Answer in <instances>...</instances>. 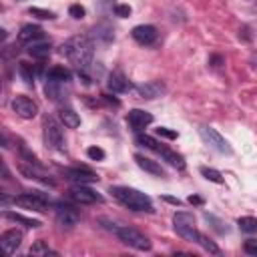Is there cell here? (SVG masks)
Here are the masks:
<instances>
[{"mask_svg": "<svg viewBox=\"0 0 257 257\" xmlns=\"http://www.w3.org/2000/svg\"><path fill=\"white\" fill-rule=\"evenodd\" d=\"M243 249H245V253H249V255H257V239H247V241L243 243Z\"/></svg>", "mask_w": 257, "mask_h": 257, "instance_id": "836d02e7", "label": "cell"}, {"mask_svg": "<svg viewBox=\"0 0 257 257\" xmlns=\"http://www.w3.org/2000/svg\"><path fill=\"white\" fill-rule=\"evenodd\" d=\"M28 12H30L32 16H36V18H40V20H52V18H54V12L44 10V8H36V6H32Z\"/></svg>", "mask_w": 257, "mask_h": 257, "instance_id": "f1b7e54d", "label": "cell"}, {"mask_svg": "<svg viewBox=\"0 0 257 257\" xmlns=\"http://www.w3.org/2000/svg\"><path fill=\"white\" fill-rule=\"evenodd\" d=\"M80 215L76 209L68 207V205H58L56 207V221L62 225V227H74L78 223Z\"/></svg>", "mask_w": 257, "mask_h": 257, "instance_id": "5bb4252c", "label": "cell"}, {"mask_svg": "<svg viewBox=\"0 0 257 257\" xmlns=\"http://www.w3.org/2000/svg\"><path fill=\"white\" fill-rule=\"evenodd\" d=\"M2 247H4V251L8 253V255H12L18 247H20V243H22V231H18V229H8V231H4L2 233Z\"/></svg>", "mask_w": 257, "mask_h": 257, "instance_id": "9a60e30c", "label": "cell"}, {"mask_svg": "<svg viewBox=\"0 0 257 257\" xmlns=\"http://www.w3.org/2000/svg\"><path fill=\"white\" fill-rule=\"evenodd\" d=\"M126 122H128V126H131L133 131L141 133L145 126H149V124L153 122V114L147 112V110H141V108H133V110H128V114H126Z\"/></svg>", "mask_w": 257, "mask_h": 257, "instance_id": "8fae6325", "label": "cell"}, {"mask_svg": "<svg viewBox=\"0 0 257 257\" xmlns=\"http://www.w3.org/2000/svg\"><path fill=\"white\" fill-rule=\"evenodd\" d=\"M110 193L118 203H122L124 207L133 209V211H147V213L155 211L151 199L133 187H110Z\"/></svg>", "mask_w": 257, "mask_h": 257, "instance_id": "7a4b0ae2", "label": "cell"}, {"mask_svg": "<svg viewBox=\"0 0 257 257\" xmlns=\"http://www.w3.org/2000/svg\"><path fill=\"white\" fill-rule=\"evenodd\" d=\"M114 14L120 18H126V16H131V6L128 4H114Z\"/></svg>", "mask_w": 257, "mask_h": 257, "instance_id": "d6a6232c", "label": "cell"}, {"mask_svg": "<svg viewBox=\"0 0 257 257\" xmlns=\"http://www.w3.org/2000/svg\"><path fill=\"white\" fill-rule=\"evenodd\" d=\"M189 203H191V205H203V199L197 197V195H191V197H189Z\"/></svg>", "mask_w": 257, "mask_h": 257, "instance_id": "f35d334b", "label": "cell"}, {"mask_svg": "<svg viewBox=\"0 0 257 257\" xmlns=\"http://www.w3.org/2000/svg\"><path fill=\"white\" fill-rule=\"evenodd\" d=\"M42 38H44V30H42L40 26H36V24H24V26L20 28V32H18V40H20V42L32 44V42H38V40H42Z\"/></svg>", "mask_w": 257, "mask_h": 257, "instance_id": "e0dca14e", "label": "cell"}, {"mask_svg": "<svg viewBox=\"0 0 257 257\" xmlns=\"http://www.w3.org/2000/svg\"><path fill=\"white\" fill-rule=\"evenodd\" d=\"M60 173H62V177L66 181H72L74 185H88V183L98 181V177L92 171L84 169V167H80V169L78 167H74V169H60Z\"/></svg>", "mask_w": 257, "mask_h": 257, "instance_id": "30bf717a", "label": "cell"}, {"mask_svg": "<svg viewBox=\"0 0 257 257\" xmlns=\"http://www.w3.org/2000/svg\"><path fill=\"white\" fill-rule=\"evenodd\" d=\"M18 74L24 78V82H26L28 86L34 84V68H32V64H28V62H18Z\"/></svg>", "mask_w": 257, "mask_h": 257, "instance_id": "d4e9b609", "label": "cell"}, {"mask_svg": "<svg viewBox=\"0 0 257 257\" xmlns=\"http://www.w3.org/2000/svg\"><path fill=\"white\" fill-rule=\"evenodd\" d=\"M28 54L32 58H38V60H44L48 54H50V42H32L28 46Z\"/></svg>", "mask_w": 257, "mask_h": 257, "instance_id": "7402d4cb", "label": "cell"}, {"mask_svg": "<svg viewBox=\"0 0 257 257\" xmlns=\"http://www.w3.org/2000/svg\"><path fill=\"white\" fill-rule=\"evenodd\" d=\"M112 233H114L124 245L133 247V249H137V251H149V249H151V241H149L141 231H137V229H133V227H116Z\"/></svg>", "mask_w": 257, "mask_h": 257, "instance_id": "277c9868", "label": "cell"}, {"mask_svg": "<svg viewBox=\"0 0 257 257\" xmlns=\"http://www.w3.org/2000/svg\"><path fill=\"white\" fill-rule=\"evenodd\" d=\"M58 116H60L62 124H64V126H68V128H76V126L80 124V116H78L72 108H60Z\"/></svg>", "mask_w": 257, "mask_h": 257, "instance_id": "cb8c5ba5", "label": "cell"}, {"mask_svg": "<svg viewBox=\"0 0 257 257\" xmlns=\"http://www.w3.org/2000/svg\"><path fill=\"white\" fill-rule=\"evenodd\" d=\"M155 153H157V155H161V159H163V161H167L171 167H175V169H179V171H181V169H185V159H183L179 153L171 151L169 147H165V145H161V143H159V147L155 149Z\"/></svg>", "mask_w": 257, "mask_h": 257, "instance_id": "2e32d148", "label": "cell"}, {"mask_svg": "<svg viewBox=\"0 0 257 257\" xmlns=\"http://www.w3.org/2000/svg\"><path fill=\"white\" fill-rule=\"evenodd\" d=\"M44 141L50 149L54 151H64V135H62V126L58 120H54L52 116L44 118Z\"/></svg>", "mask_w": 257, "mask_h": 257, "instance_id": "5b68a950", "label": "cell"}, {"mask_svg": "<svg viewBox=\"0 0 257 257\" xmlns=\"http://www.w3.org/2000/svg\"><path fill=\"white\" fill-rule=\"evenodd\" d=\"M197 245H201L207 253H213V255H219V253H221V249H219V247H217L209 237H205V235H201V239H199V243H197Z\"/></svg>", "mask_w": 257, "mask_h": 257, "instance_id": "83f0119b", "label": "cell"}, {"mask_svg": "<svg viewBox=\"0 0 257 257\" xmlns=\"http://www.w3.org/2000/svg\"><path fill=\"white\" fill-rule=\"evenodd\" d=\"M199 171H201V175H203L207 181L217 183V185H223V175H221L217 169H211V167H201Z\"/></svg>", "mask_w": 257, "mask_h": 257, "instance_id": "484cf974", "label": "cell"}, {"mask_svg": "<svg viewBox=\"0 0 257 257\" xmlns=\"http://www.w3.org/2000/svg\"><path fill=\"white\" fill-rule=\"evenodd\" d=\"M205 219H207V221H213V223H215V225H213V229H217L219 233H227V227H221L223 223H221L219 219H215L213 215H209V213H205Z\"/></svg>", "mask_w": 257, "mask_h": 257, "instance_id": "d590c367", "label": "cell"}, {"mask_svg": "<svg viewBox=\"0 0 257 257\" xmlns=\"http://www.w3.org/2000/svg\"><path fill=\"white\" fill-rule=\"evenodd\" d=\"M199 135H201V139L211 147V149H215V151H219V153H223V155H231L233 153V149L229 147V143L213 128V126H199Z\"/></svg>", "mask_w": 257, "mask_h": 257, "instance_id": "8992f818", "label": "cell"}, {"mask_svg": "<svg viewBox=\"0 0 257 257\" xmlns=\"http://www.w3.org/2000/svg\"><path fill=\"white\" fill-rule=\"evenodd\" d=\"M131 34L139 44H153L157 40V28L151 24H139L133 28Z\"/></svg>", "mask_w": 257, "mask_h": 257, "instance_id": "4fadbf2b", "label": "cell"}, {"mask_svg": "<svg viewBox=\"0 0 257 257\" xmlns=\"http://www.w3.org/2000/svg\"><path fill=\"white\" fill-rule=\"evenodd\" d=\"M211 62H213V66H221L223 64V58L221 56H211Z\"/></svg>", "mask_w": 257, "mask_h": 257, "instance_id": "ab89813d", "label": "cell"}, {"mask_svg": "<svg viewBox=\"0 0 257 257\" xmlns=\"http://www.w3.org/2000/svg\"><path fill=\"white\" fill-rule=\"evenodd\" d=\"M237 225L243 233H255L257 231V219L255 217H241L237 221Z\"/></svg>", "mask_w": 257, "mask_h": 257, "instance_id": "4316f807", "label": "cell"}, {"mask_svg": "<svg viewBox=\"0 0 257 257\" xmlns=\"http://www.w3.org/2000/svg\"><path fill=\"white\" fill-rule=\"evenodd\" d=\"M12 108H14V112H16L18 116H22V118H34V116L38 114V104H36L32 98L24 96V94H16V96H14Z\"/></svg>", "mask_w": 257, "mask_h": 257, "instance_id": "9c48e42d", "label": "cell"}, {"mask_svg": "<svg viewBox=\"0 0 257 257\" xmlns=\"http://www.w3.org/2000/svg\"><path fill=\"white\" fill-rule=\"evenodd\" d=\"M163 201H167V203H171V205H177V207L181 205V201H179V199H175V197H169V195H165V197H163Z\"/></svg>", "mask_w": 257, "mask_h": 257, "instance_id": "74e56055", "label": "cell"}, {"mask_svg": "<svg viewBox=\"0 0 257 257\" xmlns=\"http://www.w3.org/2000/svg\"><path fill=\"white\" fill-rule=\"evenodd\" d=\"M106 86H108L112 92H126V90L131 88V82L126 80V76H124L122 72L114 70V72H110V74H108Z\"/></svg>", "mask_w": 257, "mask_h": 257, "instance_id": "ac0fdd59", "label": "cell"}, {"mask_svg": "<svg viewBox=\"0 0 257 257\" xmlns=\"http://www.w3.org/2000/svg\"><path fill=\"white\" fill-rule=\"evenodd\" d=\"M20 173H22L24 177H28V179H34V181H40V183H44V185L54 187V181H52L50 177H46V175L38 169V165H34V169H30V167H26V165H20Z\"/></svg>", "mask_w": 257, "mask_h": 257, "instance_id": "ffe728a7", "label": "cell"}, {"mask_svg": "<svg viewBox=\"0 0 257 257\" xmlns=\"http://www.w3.org/2000/svg\"><path fill=\"white\" fill-rule=\"evenodd\" d=\"M137 92L141 94V98H159L167 92V86L161 80H149L145 84H139Z\"/></svg>", "mask_w": 257, "mask_h": 257, "instance_id": "7c38bea8", "label": "cell"}, {"mask_svg": "<svg viewBox=\"0 0 257 257\" xmlns=\"http://www.w3.org/2000/svg\"><path fill=\"white\" fill-rule=\"evenodd\" d=\"M68 197L78 203V205H94V203H102V195H98L96 191L88 189L86 185H74L70 191H68Z\"/></svg>", "mask_w": 257, "mask_h": 257, "instance_id": "ba28073f", "label": "cell"}, {"mask_svg": "<svg viewBox=\"0 0 257 257\" xmlns=\"http://www.w3.org/2000/svg\"><path fill=\"white\" fill-rule=\"evenodd\" d=\"M68 60L70 64H74L78 70H86L88 64L92 62V52H94V44L88 36L84 34H78V36H72L68 38L64 44H62V50H60Z\"/></svg>", "mask_w": 257, "mask_h": 257, "instance_id": "6da1fadb", "label": "cell"}, {"mask_svg": "<svg viewBox=\"0 0 257 257\" xmlns=\"http://www.w3.org/2000/svg\"><path fill=\"white\" fill-rule=\"evenodd\" d=\"M86 155H88V159H92V161H102V159H104V151H102L100 147H88V149H86Z\"/></svg>", "mask_w": 257, "mask_h": 257, "instance_id": "4dcf8cb0", "label": "cell"}, {"mask_svg": "<svg viewBox=\"0 0 257 257\" xmlns=\"http://www.w3.org/2000/svg\"><path fill=\"white\" fill-rule=\"evenodd\" d=\"M14 203L22 209H32V211H46L48 205H50V199H46L44 195H40L38 191H32V193H24V195H18L14 197Z\"/></svg>", "mask_w": 257, "mask_h": 257, "instance_id": "52a82bcc", "label": "cell"}, {"mask_svg": "<svg viewBox=\"0 0 257 257\" xmlns=\"http://www.w3.org/2000/svg\"><path fill=\"white\" fill-rule=\"evenodd\" d=\"M2 217H4V219H8V221L20 223V225H24V227H28V229H36V227H40V225H42L38 219H30V217H24V215H20V213H12V211H4V213H2Z\"/></svg>", "mask_w": 257, "mask_h": 257, "instance_id": "44dd1931", "label": "cell"}, {"mask_svg": "<svg viewBox=\"0 0 257 257\" xmlns=\"http://www.w3.org/2000/svg\"><path fill=\"white\" fill-rule=\"evenodd\" d=\"M173 223H175V231H177V235H181L185 241L199 243L201 233L197 231V227H195V217H193L191 213H185V211L175 213V215H173Z\"/></svg>", "mask_w": 257, "mask_h": 257, "instance_id": "3957f363", "label": "cell"}, {"mask_svg": "<svg viewBox=\"0 0 257 257\" xmlns=\"http://www.w3.org/2000/svg\"><path fill=\"white\" fill-rule=\"evenodd\" d=\"M102 100H104V102H108V104H114V106H118V100H116L114 96H108V94H102Z\"/></svg>", "mask_w": 257, "mask_h": 257, "instance_id": "8d00e7d4", "label": "cell"}, {"mask_svg": "<svg viewBox=\"0 0 257 257\" xmlns=\"http://www.w3.org/2000/svg\"><path fill=\"white\" fill-rule=\"evenodd\" d=\"M157 135H159V137H165V139H169V141H175V139H177V133H175V131H169V128H165V126H159V128H157Z\"/></svg>", "mask_w": 257, "mask_h": 257, "instance_id": "e575fe53", "label": "cell"}, {"mask_svg": "<svg viewBox=\"0 0 257 257\" xmlns=\"http://www.w3.org/2000/svg\"><path fill=\"white\" fill-rule=\"evenodd\" d=\"M52 251L48 249V245L44 241H36L32 247H30V255H50Z\"/></svg>", "mask_w": 257, "mask_h": 257, "instance_id": "f546056e", "label": "cell"}, {"mask_svg": "<svg viewBox=\"0 0 257 257\" xmlns=\"http://www.w3.org/2000/svg\"><path fill=\"white\" fill-rule=\"evenodd\" d=\"M46 80H54V82H68L70 80V70L64 66H52L46 72Z\"/></svg>", "mask_w": 257, "mask_h": 257, "instance_id": "603a6c76", "label": "cell"}, {"mask_svg": "<svg viewBox=\"0 0 257 257\" xmlns=\"http://www.w3.org/2000/svg\"><path fill=\"white\" fill-rule=\"evenodd\" d=\"M135 161H137V165H139L143 171H147V173H151V175H155V177H165V171H163V167H161L157 161H153V159H149V157H145V155H135Z\"/></svg>", "mask_w": 257, "mask_h": 257, "instance_id": "d6986e66", "label": "cell"}, {"mask_svg": "<svg viewBox=\"0 0 257 257\" xmlns=\"http://www.w3.org/2000/svg\"><path fill=\"white\" fill-rule=\"evenodd\" d=\"M68 14H70L72 18H76V20H80V18H84V14H86V10H84V6H80V4H72V6L68 8Z\"/></svg>", "mask_w": 257, "mask_h": 257, "instance_id": "1f68e13d", "label": "cell"}]
</instances>
